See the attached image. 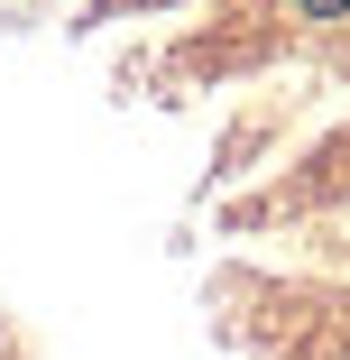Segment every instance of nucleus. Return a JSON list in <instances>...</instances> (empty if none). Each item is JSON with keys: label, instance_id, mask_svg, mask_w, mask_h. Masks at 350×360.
Returning <instances> with one entry per match:
<instances>
[{"label": "nucleus", "instance_id": "nucleus-1", "mask_svg": "<svg viewBox=\"0 0 350 360\" xmlns=\"http://www.w3.org/2000/svg\"><path fill=\"white\" fill-rule=\"evenodd\" d=\"M304 10H350V0H304Z\"/></svg>", "mask_w": 350, "mask_h": 360}]
</instances>
